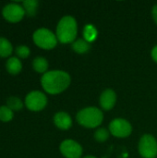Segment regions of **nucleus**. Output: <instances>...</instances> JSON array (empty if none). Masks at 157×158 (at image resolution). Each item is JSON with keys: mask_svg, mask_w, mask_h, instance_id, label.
<instances>
[{"mask_svg": "<svg viewBox=\"0 0 157 158\" xmlns=\"http://www.w3.org/2000/svg\"><path fill=\"white\" fill-rule=\"evenodd\" d=\"M13 46L11 43L5 37H0V56L6 57L12 54Z\"/></svg>", "mask_w": 157, "mask_h": 158, "instance_id": "nucleus-14", "label": "nucleus"}, {"mask_svg": "<svg viewBox=\"0 0 157 158\" xmlns=\"http://www.w3.org/2000/svg\"><path fill=\"white\" fill-rule=\"evenodd\" d=\"M109 131L105 129H98L95 132H94V139L99 142V143H104L105 141H107V139L109 138Z\"/></svg>", "mask_w": 157, "mask_h": 158, "instance_id": "nucleus-20", "label": "nucleus"}, {"mask_svg": "<svg viewBox=\"0 0 157 158\" xmlns=\"http://www.w3.org/2000/svg\"><path fill=\"white\" fill-rule=\"evenodd\" d=\"M54 123L58 129L66 131V130H68L72 126V119L68 113L60 111L55 115Z\"/></svg>", "mask_w": 157, "mask_h": 158, "instance_id": "nucleus-11", "label": "nucleus"}, {"mask_svg": "<svg viewBox=\"0 0 157 158\" xmlns=\"http://www.w3.org/2000/svg\"><path fill=\"white\" fill-rule=\"evenodd\" d=\"M6 70L12 74V75H17L18 73L20 72L22 69V64L21 61L19 60V57L16 56H11L7 59L6 64Z\"/></svg>", "mask_w": 157, "mask_h": 158, "instance_id": "nucleus-12", "label": "nucleus"}, {"mask_svg": "<svg viewBox=\"0 0 157 158\" xmlns=\"http://www.w3.org/2000/svg\"><path fill=\"white\" fill-rule=\"evenodd\" d=\"M83 158H96L95 156H84Z\"/></svg>", "mask_w": 157, "mask_h": 158, "instance_id": "nucleus-24", "label": "nucleus"}, {"mask_svg": "<svg viewBox=\"0 0 157 158\" xmlns=\"http://www.w3.org/2000/svg\"><path fill=\"white\" fill-rule=\"evenodd\" d=\"M16 54L19 58H26L30 56L31 50L26 45H19L16 48Z\"/></svg>", "mask_w": 157, "mask_h": 158, "instance_id": "nucleus-21", "label": "nucleus"}, {"mask_svg": "<svg viewBox=\"0 0 157 158\" xmlns=\"http://www.w3.org/2000/svg\"><path fill=\"white\" fill-rule=\"evenodd\" d=\"M14 117L13 111L6 106H0V120L3 122H8L12 120Z\"/></svg>", "mask_w": 157, "mask_h": 158, "instance_id": "nucleus-18", "label": "nucleus"}, {"mask_svg": "<svg viewBox=\"0 0 157 158\" xmlns=\"http://www.w3.org/2000/svg\"><path fill=\"white\" fill-rule=\"evenodd\" d=\"M72 48L78 54H85L90 50L91 45L85 39H79L72 44Z\"/></svg>", "mask_w": 157, "mask_h": 158, "instance_id": "nucleus-15", "label": "nucleus"}, {"mask_svg": "<svg viewBox=\"0 0 157 158\" xmlns=\"http://www.w3.org/2000/svg\"><path fill=\"white\" fill-rule=\"evenodd\" d=\"M25 105L31 111H41L47 105L45 94L40 91H32L25 97Z\"/></svg>", "mask_w": 157, "mask_h": 158, "instance_id": "nucleus-6", "label": "nucleus"}, {"mask_svg": "<svg viewBox=\"0 0 157 158\" xmlns=\"http://www.w3.org/2000/svg\"><path fill=\"white\" fill-rule=\"evenodd\" d=\"M70 76L63 70H51L44 73L41 78L43 90L50 94H57L64 92L70 84Z\"/></svg>", "mask_w": 157, "mask_h": 158, "instance_id": "nucleus-1", "label": "nucleus"}, {"mask_svg": "<svg viewBox=\"0 0 157 158\" xmlns=\"http://www.w3.org/2000/svg\"><path fill=\"white\" fill-rule=\"evenodd\" d=\"M34 44L43 49H53L57 44L56 35L46 28L37 29L32 35Z\"/></svg>", "mask_w": 157, "mask_h": 158, "instance_id": "nucleus-4", "label": "nucleus"}, {"mask_svg": "<svg viewBox=\"0 0 157 158\" xmlns=\"http://www.w3.org/2000/svg\"><path fill=\"white\" fill-rule=\"evenodd\" d=\"M77 32V21L71 16L63 17L56 26V38L62 44L74 43Z\"/></svg>", "mask_w": 157, "mask_h": 158, "instance_id": "nucleus-2", "label": "nucleus"}, {"mask_svg": "<svg viewBox=\"0 0 157 158\" xmlns=\"http://www.w3.org/2000/svg\"><path fill=\"white\" fill-rule=\"evenodd\" d=\"M152 14H153V18L155 19V22L157 24V5H155L152 10Z\"/></svg>", "mask_w": 157, "mask_h": 158, "instance_id": "nucleus-23", "label": "nucleus"}, {"mask_svg": "<svg viewBox=\"0 0 157 158\" xmlns=\"http://www.w3.org/2000/svg\"><path fill=\"white\" fill-rule=\"evenodd\" d=\"M32 68L38 73H46L48 69V61L43 56H37L32 61Z\"/></svg>", "mask_w": 157, "mask_h": 158, "instance_id": "nucleus-13", "label": "nucleus"}, {"mask_svg": "<svg viewBox=\"0 0 157 158\" xmlns=\"http://www.w3.org/2000/svg\"><path fill=\"white\" fill-rule=\"evenodd\" d=\"M6 106H8L12 111H19L23 107V103L17 96H9L6 99Z\"/></svg>", "mask_w": 157, "mask_h": 158, "instance_id": "nucleus-17", "label": "nucleus"}, {"mask_svg": "<svg viewBox=\"0 0 157 158\" xmlns=\"http://www.w3.org/2000/svg\"><path fill=\"white\" fill-rule=\"evenodd\" d=\"M151 55H152V58L157 63V45H155V46L153 48Z\"/></svg>", "mask_w": 157, "mask_h": 158, "instance_id": "nucleus-22", "label": "nucleus"}, {"mask_svg": "<svg viewBox=\"0 0 157 158\" xmlns=\"http://www.w3.org/2000/svg\"><path fill=\"white\" fill-rule=\"evenodd\" d=\"M139 153L143 158H155L157 156V141L151 134H144L139 143Z\"/></svg>", "mask_w": 157, "mask_h": 158, "instance_id": "nucleus-5", "label": "nucleus"}, {"mask_svg": "<svg viewBox=\"0 0 157 158\" xmlns=\"http://www.w3.org/2000/svg\"><path fill=\"white\" fill-rule=\"evenodd\" d=\"M25 10L22 6L16 4V3H10L6 5L3 9H2V15L3 17L9 22H19L20 21L24 15H25Z\"/></svg>", "mask_w": 157, "mask_h": 158, "instance_id": "nucleus-8", "label": "nucleus"}, {"mask_svg": "<svg viewBox=\"0 0 157 158\" xmlns=\"http://www.w3.org/2000/svg\"><path fill=\"white\" fill-rule=\"evenodd\" d=\"M76 118L80 125L85 128L93 129L101 125L103 122L104 115L99 108L91 106L80 110Z\"/></svg>", "mask_w": 157, "mask_h": 158, "instance_id": "nucleus-3", "label": "nucleus"}, {"mask_svg": "<svg viewBox=\"0 0 157 158\" xmlns=\"http://www.w3.org/2000/svg\"><path fill=\"white\" fill-rule=\"evenodd\" d=\"M132 127L124 118H116L109 124V132L118 138H126L131 134Z\"/></svg>", "mask_w": 157, "mask_h": 158, "instance_id": "nucleus-7", "label": "nucleus"}, {"mask_svg": "<svg viewBox=\"0 0 157 158\" xmlns=\"http://www.w3.org/2000/svg\"><path fill=\"white\" fill-rule=\"evenodd\" d=\"M59 149L66 158H81L82 156V147L80 143L71 139L63 141Z\"/></svg>", "mask_w": 157, "mask_h": 158, "instance_id": "nucleus-9", "label": "nucleus"}, {"mask_svg": "<svg viewBox=\"0 0 157 158\" xmlns=\"http://www.w3.org/2000/svg\"><path fill=\"white\" fill-rule=\"evenodd\" d=\"M117 102V94L112 89L105 90L100 96V106L104 110L112 109Z\"/></svg>", "mask_w": 157, "mask_h": 158, "instance_id": "nucleus-10", "label": "nucleus"}, {"mask_svg": "<svg viewBox=\"0 0 157 158\" xmlns=\"http://www.w3.org/2000/svg\"><path fill=\"white\" fill-rule=\"evenodd\" d=\"M23 8L25 10V13L30 16V17H33L36 14L37 11V7H38V1L36 0H26L23 1Z\"/></svg>", "mask_w": 157, "mask_h": 158, "instance_id": "nucleus-16", "label": "nucleus"}, {"mask_svg": "<svg viewBox=\"0 0 157 158\" xmlns=\"http://www.w3.org/2000/svg\"><path fill=\"white\" fill-rule=\"evenodd\" d=\"M84 37H85V40L89 43V42H92L93 41L95 38H96V35H97V31L96 29L92 26V25H87L84 29Z\"/></svg>", "mask_w": 157, "mask_h": 158, "instance_id": "nucleus-19", "label": "nucleus"}]
</instances>
